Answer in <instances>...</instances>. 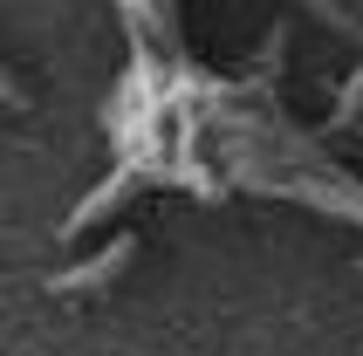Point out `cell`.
Masks as SVG:
<instances>
[{"label": "cell", "mask_w": 363, "mask_h": 356, "mask_svg": "<svg viewBox=\"0 0 363 356\" xmlns=\"http://www.w3.org/2000/svg\"><path fill=\"white\" fill-rule=\"evenodd\" d=\"M130 254H138V233H117L103 254H89L82 267H62V274H48V288L55 295H76V288H103V281L117 274V267H130Z\"/></svg>", "instance_id": "cell-1"}]
</instances>
